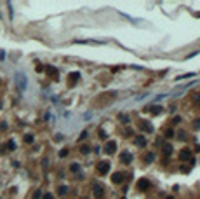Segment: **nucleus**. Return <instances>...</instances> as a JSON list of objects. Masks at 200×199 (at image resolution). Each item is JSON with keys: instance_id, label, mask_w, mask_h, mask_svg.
Returning <instances> with one entry per match:
<instances>
[{"instance_id": "1", "label": "nucleus", "mask_w": 200, "mask_h": 199, "mask_svg": "<svg viewBox=\"0 0 200 199\" xmlns=\"http://www.w3.org/2000/svg\"><path fill=\"white\" fill-rule=\"evenodd\" d=\"M98 171H99L101 175H106V173L110 171V163H108V161L99 163V164H98Z\"/></svg>"}, {"instance_id": "2", "label": "nucleus", "mask_w": 200, "mask_h": 199, "mask_svg": "<svg viewBox=\"0 0 200 199\" xmlns=\"http://www.w3.org/2000/svg\"><path fill=\"white\" fill-rule=\"evenodd\" d=\"M115 148H117V143H115V142H108V143H106V147H104V150H106L108 154H113V152H115Z\"/></svg>"}, {"instance_id": "3", "label": "nucleus", "mask_w": 200, "mask_h": 199, "mask_svg": "<svg viewBox=\"0 0 200 199\" xmlns=\"http://www.w3.org/2000/svg\"><path fill=\"white\" fill-rule=\"evenodd\" d=\"M148 187H150V182H148L146 178H141V180L138 182V189H139V190H144V189H148Z\"/></svg>"}, {"instance_id": "4", "label": "nucleus", "mask_w": 200, "mask_h": 199, "mask_svg": "<svg viewBox=\"0 0 200 199\" xmlns=\"http://www.w3.org/2000/svg\"><path fill=\"white\" fill-rule=\"evenodd\" d=\"M124 176H125L124 173H115L112 180H113V183H120V182H124Z\"/></svg>"}, {"instance_id": "5", "label": "nucleus", "mask_w": 200, "mask_h": 199, "mask_svg": "<svg viewBox=\"0 0 200 199\" xmlns=\"http://www.w3.org/2000/svg\"><path fill=\"white\" fill-rule=\"evenodd\" d=\"M120 159H122L125 164H129V163L132 161V156H130V154H127V152H124V154H120Z\"/></svg>"}, {"instance_id": "6", "label": "nucleus", "mask_w": 200, "mask_h": 199, "mask_svg": "<svg viewBox=\"0 0 200 199\" xmlns=\"http://www.w3.org/2000/svg\"><path fill=\"white\" fill-rule=\"evenodd\" d=\"M134 143L139 145V147H144V145H146V140H144V136H136V138H134Z\"/></svg>"}, {"instance_id": "7", "label": "nucleus", "mask_w": 200, "mask_h": 199, "mask_svg": "<svg viewBox=\"0 0 200 199\" xmlns=\"http://www.w3.org/2000/svg\"><path fill=\"white\" fill-rule=\"evenodd\" d=\"M179 159H181V161H185V159H190V150H183V152L179 154Z\"/></svg>"}, {"instance_id": "8", "label": "nucleus", "mask_w": 200, "mask_h": 199, "mask_svg": "<svg viewBox=\"0 0 200 199\" xmlns=\"http://www.w3.org/2000/svg\"><path fill=\"white\" fill-rule=\"evenodd\" d=\"M45 70H47V74H49V75H54V77H58V70L54 68V66H47Z\"/></svg>"}, {"instance_id": "9", "label": "nucleus", "mask_w": 200, "mask_h": 199, "mask_svg": "<svg viewBox=\"0 0 200 199\" xmlns=\"http://www.w3.org/2000/svg\"><path fill=\"white\" fill-rule=\"evenodd\" d=\"M66 192H68V187H59V189H58V194H59V196H64Z\"/></svg>"}, {"instance_id": "10", "label": "nucleus", "mask_w": 200, "mask_h": 199, "mask_svg": "<svg viewBox=\"0 0 200 199\" xmlns=\"http://www.w3.org/2000/svg\"><path fill=\"white\" fill-rule=\"evenodd\" d=\"M94 196H96V197H101V196H103V190H101L99 187H94Z\"/></svg>"}, {"instance_id": "11", "label": "nucleus", "mask_w": 200, "mask_h": 199, "mask_svg": "<svg viewBox=\"0 0 200 199\" xmlns=\"http://www.w3.org/2000/svg\"><path fill=\"white\" fill-rule=\"evenodd\" d=\"M164 154H167V156L171 154V145H165V147H164Z\"/></svg>"}, {"instance_id": "12", "label": "nucleus", "mask_w": 200, "mask_h": 199, "mask_svg": "<svg viewBox=\"0 0 200 199\" xmlns=\"http://www.w3.org/2000/svg\"><path fill=\"white\" fill-rule=\"evenodd\" d=\"M40 197H42V192H40V190H37V192L33 194V199H40Z\"/></svg>"}, {"instance_id": "13", "label": "nucleus", "mask_w": 200, "mask_h": 199, "mask_svg": "<svg viewBox=\"0 0 200 199\" xmlns=\"http://www.w3.org/2000/svg\"><path fill=\"white\" fill-rule=\"evenodd\" d=\"M155 159V154H148V156H146V161H153Z\"/></svg>"}, {"instance_id": "14", "label": "nucleus", "mask_w": 200, "mask_h": 199, "mask_svg": "<svg viewBox=\"0 0 200 199\" xmlns=\"http://www.w3.org/2000/svg\"><path fill=\"white\" fill-rule=\"evenodd\" d=\"M78 77H80V75H78V74H70V79H73V80H77V79H78Z\"/></svg>"}, {"instance_id": "15", "label": "nucleus", "mask_w": 200, "mask_h": 199, "mask_svg": "<svg viewBox=\"0 0 200 199\" xmlns=\"http://www.w3.org/2000/svg\"><path fill=\"white\" fill-rule=\"evenodd\" d=\"M25 142H26V143H31V142H33V136H30V135H28V136L25 138Z\"/></svg>"}, {"instance_id": "16", "label": "nucleus", "mask_w": 200, "mask_h": 199, "mask_svg": "<svg viewBox=\"0 0 200 199\" xmlns=\"http://www.w3.org/2000/svg\"><path fill=\"white\" fill-rule=\"evenodd\" d=\"M160 110H162L160 107H159V108H151V114H159V112H160Z\"/></svg>"}, {"instance_id": "17", "label": "nucleus", "mask_w": 200, "mask_h": 199, "mask_svg": "<svg viewBox=\"0 0 200 199\" xmlns=\"http://www.w3.org/2000/svg\"><path fill=\"white\" fill-rule=\"evenodd\" d=\"M72 171H78V164H72Z\"/></svg>"}, {"instance_id": "18", "label": "nucleus", "mask_w": 200, "mask_h": 199, "mask_svg": "<svg viewBox=\"0 0 200 199\" xmlns=\"http://www.w3.org/2000/svg\"><path fill=\"white\" fill-rule=\"evenodd\" d=\"M43 199H54V197H52V194H45V196H43Z\"/></svg>"}, {"instance_id": "19", "label": "nucleus", "mask_w": 200, "mask_h": 199, "mask_svg": "<svg viewBox=\"0 0 200 199\" xmlns=\"http://www.w3.org/2000/svg\"><path fill=\"white\" fill-rule=\"evenodd\" d=\"M9 147H11V150H14V147H16V143H14V142H9Z\"/></svg>"}, {"instance_id": "20", "label": "nucleus", "mask_w": 200, "mask_h": 199, "mask_svg": "<svg viewBox=\"0 0 200 199\" xmlns=\"http://www.w3.org/2000/svg\"><path fill=\"white\" fill-rule=\"evenodd\" d=\"M89 152V147H82V154H87Z\"/></svg>"}]
</instances>
